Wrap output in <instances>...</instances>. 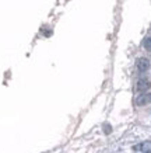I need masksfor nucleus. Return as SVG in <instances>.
<instances>
[{
  "label": "nucleus",
  "instance_id": "f03ea898",
  "mask_svg": "<svg viewBox=\"0 0 151 153\" xmlns=\"http://www.w3.org/2000/svg\"><path fill=\"white\" fill-rule=\"evenodd\" d=\"M136 104H137L138 107L151 104V93H141L140 96H137V98H136Z\"/></svg>",
  "mask_w": 151,
  "mask_h": 153
},
{
  "label": "nucleus",
  "instance_id": "423d86ee",
  "mask_svg": "<svg viewBox=\"0 0 151 153\" xmlns=\"http://www.w3.org/2000/svg\"><path fill=\"white\" fill-rule=\"evenodd\" d=\"M105 134H110V125H105Z\"/></svg>",
  "mask_w": 151,
  "mask_h": 153
},
{
  "label": "nucleus",
  "instance_id": "20e7f679",
  "mask_svg": "<svg viewBox=\"0 0 151 153\" xmlns=\"http://www.w3.org/2000/svg\"><path fill=\"white\" fill-rule=\"evenodd\" d=\"M136 87H137L138 91H141L143 93V91H146L147 88L150 87V83H148V80L147 79H140L137 82V86H136Z\"/></svg>",
  "mask_w": 151,
  "mask_h": 153
},
{
  "label": "nucleus",
  "instance_id": "f257e3e1",
  "mask_svg": "<svg viewBox=\"0 0 151 153\" xmlns=\"http://www.w3.org/2000/svg\"><path fill=\"white\" fill-rule=\"evenodd\" d=\"M136 68H137V70L140 72V73H146V72H148V70L151 69L150 59H148V58H144V56L138 58V59L136 60Z\"/></svg>",
  "mask_w": 151,
  "mask_h": 153
},
{
  "label": "nucleus",
  "instance_id": "39448f33",
  "mask_svg": "<svg viewBox=\"0 0 151 153\" xmlns=\"http://www.w3.org/2000/svg\"><path fill=\"white\" fill-rule=\"evenodd\" d=\"M143 48H144L147 52H151V37L144 38V41H143Z\"/></svg>",
  "mask_w": 151,
  "mask_h": 153
},
{
  "label": "nucleus",
  "instance_id": "7ed1b4c3",
  "mask_svg": "<svg viewBox=\"0 0 151 153\" xmlns=\"http://www.w3.org/2000/svg\"><path fill=\"white\" fill-rule=\"evenodd\" d=\"M134 150L137 152H141V153H151V140H144L141 143H138Z\"/></svg>",
  "mask_w": 151,
  "mask_h": 153
}]
</instances>
